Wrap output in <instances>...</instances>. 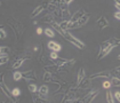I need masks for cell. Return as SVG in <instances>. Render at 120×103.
Masks as SVG:
<instances>
[{"mask_svg": "<svg viewBox=\"0 0 120 103\" xmlns=\"http://www.w3.org/2000/svg\"><path fill=\"white\" fill-rule=\"evenodd\" d=\"M106 102L108 103H113L114 102V101H113V95L111 94L110 91L106 92Z\"/></svg>", "mask_w": 120, "mask_h": 103, "instance_id": "4316f807", "label": "cell"}, {"mask_svg": "<svg viewBox=\"0 0 120 103\" xmlns=\"http://www.w3.org/2000/svg\"><path fill=\"white\" fill-rule=\"evenodd\" d=\"M50 27H52V28L54 29V30H56V32H58V33H60V34H61L62 37L64 38L65 31H63V30H62V28H61V25H60L58 23H56L55 21H54V22H52V23H50Z\"/></svg>", "mask_w": 120, "mask_h": 103, "instance_id": "e0dca14e", "label": "cell"}, {"mask_svg": "<svg viewBox=\"0 0 120 103\" xmlns=\"http://www.w3.org/2000/svg\"><path fill=\"white\" fill-rule=\"evenodd\" d=\"M117 58H118V60H120V55H118V56H117Z\"/></svg>", "mask_w": 120, "mask_h": 103, "instance_id": "b9f144b4", "label": "cell"}, {"mask_svg": "<svg viewBox=\"0 0 120 103\" xmlns=\"http://www.w3.org/2000/svg\"><path fill=\"white\" fill-rule=\"evenodd\" d=\"M83 79H85V69H83V68H80L79 71H78V78H77V84H75L77 87L81 84V81H82Z\"/></svg>", "mask_w": 120, "mask_h": 103, "instance_id": "ac0fdd59", "label": "cell"}, {"mask_svg": "<svg viewBox=\"0 0 120 103\" xmlns=\"http://www.w3.org/2000/svg\"><path fill=\"white\" fill-rule=\"evenodd\" d=\"M72 1H73V0H62V2H64V4H66V5H70Z\"/></svg>", "mask_w": 120, "mask_h": 103, "instance_id": "8d00e7d4", "label": "cell"}, {"mask_svg": "<svg viewBox=\"0 0 120 103\" xmlns=\"http://www.w3.org/2000/svg\"><path fill=\"white\" fill-rule=\"evenodd\" d=\"M10 54V48L7 46H1L0 47V56H9Z\"/></svg>", "mask_w": 120, "mask_h": 103, "instance_id": "ffe728a7", "label": "cell"}, {"mask_svg": "<svg viewBox=\"0 0 120 103\" xmlns=\"http://www.w3.org/2000/svg\"><path fill=\"white\" fill-rule=\"evenodd\" d=\"M62 2V0H50V4L52 5H56V6H60Z\"/></svg>", "mask_w": 120, "mask_h": 103, "instance_id": "d6a6232c", "label": "cell"}, {"mask_svg": "<svg viewBox=\"0 0 120 103\" xmlns=\"http://www.w3.org/2000/svg\"><path fill=\"white\" fill-rule=\"evenodd\" d=\"M37 33H38V34L42 33V30H41V29H37Z\"/></svg>", "mask_w": 120, "mask_h": 103, "instance_id": "f35d334b", "label": "cell"}, {"mask_svg": "<svg viewBox=\"0 0 120 103\" xmlns=\"http://www.w3.org/2000/svg\"><path fill=\"white\" fill-rule=\"evenodd\" d=\"M114 17H116L117 19H119V21H120V11H117V13L114 14Z\"/></svg>", "mask_w": 120, "mask_h": 103, "instance_id": "d590c367", "label": "cell"}, {"mask_svg": "<svg viewBox=\"0 0 120 103\" xmlns=\"http://www.w3.org/2000/svg\"><path fill=\"white\" fill-rule=\"evenodd\" d=\"M101 77H104V78H111V71L105 70V71H101V72L93 73V75L89 76L90 79H96V78H101Z\"/></svg>", "mask_w": 120, "mask_h": 103, "instance_id": "8fae6325", "label": "cell"}, {"mask_svg": "<svg viewBox=\"0 0 120 103\" xmlns=\"http://www.w3.org/2000/svg\"><path fill=\"white\" fill-rule=\"evenodd\" d=\"M44 32H45V34H46L47 37L49 38H53L54 36H55V32H54V30L50 28H46L45 30H44Z\"/></svg>", "mask_w": 120, "mask_h": 103, "instance_id": "603a6c76", "label": "cell"}, {"mask_svg": "<svg viewBox=\"0 0 120 103\" xmlns=\"http://www.w3.org/2000/svg\"><path fill=\"white\" fill-rule=\"evenodd\" d=\"M114 47L116 46L112 45V44H110L108 40L104 41V42H102L101 46H100V53H98V56H97V61H101L102 58H104Z\"/></svg>", "mask_w": 120, "mask_h": 103, "instance_id": "7a4b0ae2", "label": "cell"}, {"mask_svg": "<svg viewBox=\"0 0 120 103\" xmlns=\"http://www.w3.org/2000/svg\"><path fill=\"white\" fill-rule=\"evenodd\" d=\"M22 75H23V79H25L26 81L37 80V77L34 75V70H29V71H25V72H22Z\"/></svg>", "mask_w": 120, "mask_h": 103, "instance_id": "7c38bea8", "label": "cell"}, {"mask_svg": "<svg viewBox=\"0 0 120 103\" xmlns=\"http://www.w3.org/2000/svg\"><path fill=\"white\" fill-rule=\"evenodd\" d=\"M116 69H117V70H119V71H120V66H117Z\"/></svg>", "mask_w": 120, "mask_h": 103, "instance_id": "60d3db41", "label": "cell"}, {"mask_svg": "<svg viewBox=\"0 0 120 103\" xmlns=\"http://www.w3.org/2000/svg\"><path fill=\"white\" fill-rule=\"evenodd\" d=\"M7 23L9 24L10 28H11V30L14 31L15 39H16V40H19V38H21V36H22V33H23V30H24L23 24H22V23H19V22H17V21H15V19H8V22H7Z\"/></svg>", "mask_w": 120, "mask_h": 103, "instance_id": "6da1fadb", "label": "cell"}, {"mask_svg": "<svg viewBox=\"0 0 120 103\" xmlns=\"http://www.w3.org/2000/svg\"><path fill=\"white\" fill-rule=\"evenodd\" d=\"M29 91L31 92V93H37L38 92V87L36 84H29Z\"/></svg>", "mask_w": 120, "mask_h": 103, "instance_id": "484cf974", "label": "cell"}, {"mask_svg": "<svg viewBox=\"0 0 120 103\" xmlns=\"http://www.w3.org/2000/svg\"><path fill=\"white\" fill-rule=\"evenodd\" d=\"M7 36V33H6V31H5V29L4 28H0V38L1 39H5Z\"/></svg>", "mask_w": 120, "mask_h": 103, "instance_id": "4dcf8cb0", "label": "cell"}, {"mask_svg": "<svg viewBox=\"0 0 120 103\" xmlns=\"http://www.w3.org/2000/svg\"><path fill=\"white\" fill-rule=\"evenodd\" d=\"M9 56H0V64L1 65H4V64H6L8 61H9Z\"/></svg>", "mask_w": 120, "mask_h": 103, "instance_id": "83f0119b", "label": "cell"}, {"mask_svg": "<svg viewBox=\"0 0 120 103\" xmlns=\"http://www.w3.org/2000/svg\"><path fill=\"white\" fill-rule=\"evenodd\" d=\"M23 78V75H22V72H19V71H15L14 73H13V79L15 80V81H19Z\"/></svg>", "mask_w": 120, "mask_h": 103, "instance_id": "cb8c5ba5", "label": "cell"}, {"mask_svg": "<svg viewBox=\"0 0 120 103\" xmlns=\"http://www.w3.org/2000/svg\"><path fill=\"white\" fill-rule=\"evenodd\" d=\"M78 100H79V97L77 96L75 91H68L62 99V102H74V101H78Z\"/></svg>", "mask_w": 120, "mask_h": 103, "instance_id": "ba28073f", "label": "cell"}, {"mask_svg": "<svg viewBox=\"0 0 120 103\" xmlns=\"http://www.w3.org/2000/svg\"><path fill=\"white\" fill-rule=\"evenodd\" d=\"M47 47L50 49V50H53V52H60L61 50V45L60 44H57L55 41H49L48 44H47Z\"/></svg>", "mask_w": 120, "mask_h": 103, "instance_id": "2e32d148", "label": "cell"}, {"mask_svg": "<svg viewBox=\"0 0 120 103\" xmlns=\"http://www.w3.org/2000/svg\"><path fill=\"white\" fill-rule=\"evenodd\" d=\"M55 19H56L54 17V16H53V15H52V14H50V13H48L47 15H45V16H44V17L41 19V22H44V23H47V24H50V23H52V22H54Z\"/></svg>", "mask_w": 120, "mask_h": 103, "instance_id": "d6986e66", "label": "cell"}, {"mask_svg": "<svg viewBox=\"0 0 120 103\" xmlns=\"http://www.w3.org/2000/svg\"><path fill=\"white\" fill-rule=\"evenodd\" d=\"M54 78H55V77H54V73L45 71V75H44V81H45V83H50Z\"/></svg>", "mask_w": 120, "mask_h": 103, "instance_id": "7402d4cb", "label": "cell"}, {"mask_svg": "<svg viewBox=\"0 0 120 103\" xmlns=\"http://www.w3.org/2000/svg\"><path fill=\"white\" fill-rule=\"evenodd\" d=\"M50 58L52 60H56V58H58V52H53L52 50V53H50Z\"/></svg>", "mask_w": 120, "mask_h": 103, "instance_id": "1f68e13d", "label": "cell"}, {"mask_svg": "<svg viewBox=\"0 0 120 103\" xmlns=\"http://www.w3.org/2000/svg\"><path fill=\"white\" fill-rule=\"evenodd\" d=\"M114 6H116V8L120 11V5H119V4H117V2H116V4H114Z\"/></svg>", "mask_w": 120, "mask_h": 103, "instance_id": "74e56055", "label": "cell"}, {"mask_svg": "<svg viewBox=\"0 0 120 103\" xmlns=\"http://www.w3.org/2000/svg\"><path fill=\"white\" fill-rule=\"evenodd\" d=\"M0 87H1V92L5 94L7 97H9L10 100H11V102L16 103L17 102V100H16V97L13 95V93L9 91V88L7 87V85H6V83H5V80H4V76L1 77V83H0Z\"/></svg>", "mask_w": 120, "mask_h": 103, "instance_id": "5b68a950", "label": "cell"}, {"mask_svg": "<svg viewBox=\"0 0 120 103\" xmlns=\"http://www.w3.org/2000/svg\"><path fill=\"white\" fill-rule=\"evenodd\" d=\"M114 97H116V100L118 102H120V92H116L114 93Z\"/></svg>", "mask_w": 120, "mask_h": 103, "instance_id": "e575fe53", "label": "cell"}, {"mask_svg": "<svg viewBox=\"0 0 120 103\" xmlns=\"http://www.w3.org/2000/svg\"><path fill=\"white\" fill-rule=\"evenodd\" d=\"M11 93H13V95H14L15 97H19V95H21V89L16 87V88H14V89L11 91Z\"/></svg>", "mask_w": 120, "mask_h": 103, "instance_id": "f546056e", "label": "cell"}, {"mask_svg": "<svg viewBox=\"0 0 120 103\" xmlns=\"http://www.w3.org/2000/svg\"><path fill=\"white\" fill-rule=\"evenodd\" d=\"M60 7H61V10H62V19H71V14H70V10H69V5H66L64 2H61Z\"/></svg>", "mask_w": 120, "mask_h": 103, "instance_id": "9c48e42d", "label": "cell"}, {"mask_svg": "<svg viewBox=\"0 0 120 103\" xmlns=\"http://www.w3.org/2000/svg\"><path fill=\"white\" fill-rule=\"evenodd\" d=\"M45 71H48V72H52V73H56L60 71V66L57 65L56 63H49L47 65L44 66Z\"/></svg>", "mask_w": 120, "mask_h": 103, "instance_id": "4fadbf2b", "label": "cell"}, {"mask_svg": "<svg viewBox=\"0 0 120 103\" xmlns=\"http://www.w3.org/2000/svg\"><path fill=\"white\" fill-rule=\"evenodd\" d=\"M24 61H25L24 58H17V60H14V62H13V64L10 65V68H11V69H17V68H19V66L23 64Z\"/></svg>", "mask_w": 120, "mask_h": 103, "instance_id": "44dd1931", "label": "cell"}, {"mask_svg": "<svg viewBox=\"0 0 120 103\" xmlns=\"http://www.w3.org/2000/svg\"><path fill=\"white\" fill-rule=\"evenodd\" d=\"M98 95V89H93L92 92H89L88 94H86L82 99H80L78 102H82V103H88V102H93L95 100V97Z\"/></svg>", "mask_w": 120, "mask_h": 103, "instance_id": "52a82bcc", "label": "cell"}, {"mask_svg": "<svg viewBox=\"0 0 120 103\" xmlns=\"http://www.w3.org/2000/svg\"><path fill=\"white\" fill-rule=\"evenodd\" d=\"M89 16H90V15H89L88 13H85L77 21V23H75V29H79V28H81V27H83V25H86L87 22H88V19H89Z\"/></svg>", "mask_w": 120, "mask_h": 103, "instance_id": "30bf717a", "label": "cell"}, {"mask_svg": "<svg viewBox=\"0 0 120 103\" xmlns=\"http://www.w3.org/2000/svg\"><path fill=\"white\" fill-rule=\"evenodd\" d=\"M64 39L65 40H68L69 42H71L72 45H74V46L77 47V48H79V49H85V47H86V45L83 44L81 40H79L78 38L73 37L68 30L65 31V34H64Z\"/></svg>", "mask_w": 120, "mask_h": 103, "instance_id": "3957f363", "label": "cell"}, {"mask_svg": "<svg viewBox=\"0 0 120 103\" xmlns=\"http://www.w3.org/2000/svg\"><path fill=\"white\" fill-rule=\"evenodd\" d=\"M97 24H98L100 30H103V29H105V28L109 27V21L106 19L105 16H101L100 19H97Z\"/></svg>", "mask_w": 120, "mask_h": 103, "instance_id": "9a60e30c", "label": "cell"}, {"mask_svg": "<svg viewBox=\"0 0 120 103\" xmlns=\"http://www.w3.org/2000/svg\"><path fill=\"white\" fill-rule=\"evenodd\" d=\"M49 4H50V0H44V2L40 4L38 7H36V8L33 9V11L30 14V19H34V17H37L42 10H45V9L48 8V5H49Z\"/></svg>", "mask_w": 120, "mask_h": 103, "instance_id": "277c9868", "label": "cell"}, {"mask_svg": "<svg viewBox=\"0 0 120 103\" xmlns=\"http://www.w3.org/2000/svg\"><path fill=\"white\" fill-rule=\"evenodd\" d=\"M111 86H112V85H111L110 81H104V83H103V88H106V89H108Z\"/></svg>", "mask_w": 120, "mask_h": 103, "instance_id": "836d02e7", "label": "cell"}, {"mask_svg": "<svg viewBox=\"0 0 120 103\" xmlns=\"http://www.w3.org/2000/svg\"><path fill=\"white\" fill-rule=\"evenodd\" d=\"M111 77H117V78H119L120 79V71L119 70H117V69L111 70Z\"/></svg>", "mask_w": 120, "mask_h": 103, "instance_id": "f1b7e54d", "label": "cell"}, {"mask_svg": "<svg viewBox=\"0 0 120 103\" xmlns=\"http://www.w3.org/2000/svg\"><path fill=\"white\" fill-rule=\"evenodd\" d=\"M38 94H39V96L42 99V100H47V95H48V87H47L46 85H42V86H40V88H39V91H38Z\"/></svg>", "mask_w": 120, "mask_h": 103, "instance_id": "5bb4252c", "label": "cell"}, {"mask_svg": "<svg viewBox=\"0 0 120 103\" xmlns=\"http://www.w3.org/2000/svg\"><path fill=\"white\" fill-rule=\"evenodd\" d=\"M114 1H116L117 4H119V5H120V0H114Z\"/></svg>", "mask_w": 120, "mask_h": 103, "instance_id": "ab89813d", "label": "cell"}, {"mask_svg": "<svg viewBox=\"0 0 120 103\" xmlns=\"http://www.w3.org/2000/svg\"><path fill=\"white\" fill-rule=\"evenodd\" d=\"M111 85L116 86V87H120V79L117 77H112L111 78Z\"/></svg>", "mask_w": 120, "mask_h": 103, "instance_id": "d4e9b609", "label": "cell"}, {"mask_svg": "<svg viewBox=\"0 0 120 103\" xmlns=\"http://www.w3.org/2000/svg\"><path fill=\"white\" fill-rule=\"evenodd\" d=\"M48 13H50L54 17H57V19H62V10H61V7L60 6H56V5H52V4H49L48 5Z\"/></svg>", "mask_w": 120, "mask_h": 103, "instance_id": "8992f818", "label": "cell"}]
</instances>
